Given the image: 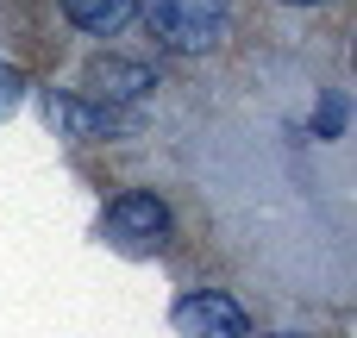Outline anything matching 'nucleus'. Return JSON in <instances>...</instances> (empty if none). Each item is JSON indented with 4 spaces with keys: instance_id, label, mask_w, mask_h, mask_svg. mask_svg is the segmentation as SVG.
<instances>
[{
    "instance_id": "1",
    "label": "nucleus",
    "mask_w": 357,
    "mask_h": 338,
    "mask_svg": "<svg viewBox=\"0 0 357 338\" xmlns=\"http://www.w3.org/2000/svg\"><path fill=\"white\" fill-rule=\"evenodd\" d=\"M151 38L163 50H182V56H201L226 38V0H138Z\"/></svg>"
},
{
    "instance_id": "2",
    "label": "nucleus",
    "mask_w": 357,
    "mask_h": 338,
    "mask_svg": "<svg viewBox=\"0 0 357 338\" xmlns=\"http://www.w3.org/2000/svg\"><path fill=\"white\" fill-rule=\"evenodd\" d=\"M100 232H107V245H119V251H157V245L169 238V207H163L157 194L132 188V194L107 201Z\"/></svg>"
},
{
    "instance_id": "3",
    "label": "nucleus",
    "mask_w": 357,
    "mask_h": 338,
    "mask_svg": "<svg viewBox=\"0 0 357 338\" xmlns=\"http://www.w3.org/2000/svg\"><path fill=\"white\" fill-rule=\"evenodd\" d=\"M169 320H176V332H182V338H251V320H245V307H238L232 295H220V289L182 295Z\"/></svg>"
},
{
    "instance_id": "4",
    "label": "nucleus",
    "mask_w": 357,
    "mask_h": 338,
    "mask_svg": "<svg viewBox=\"0 0 357 338\" xmlns=\"http://www.w3.org/2000/svg\"><path fill=\"white\" fill-rule=\"evenodd\" d=\"M157 88V69H144V63H132V56H88V100L94 107H138L144 94Z\"/></svg>"
},
{
    "instance_id": "5",
    "label": "nucleus",
    "mask_w": 357,
    "mask_h": 338,
    "mask_svg": "<svg viewBox=\"0 0 357 338\" xmlns=\"http://www.w3.org/2000/svg\"><path fill=\"white\" fill-rule=\"evenodd\" d=\"M44 113H50V125L69 132V138H100V132H113V113L94 107L88 94H44Z\"/></svg>"
},
{
    "instance_id": "6",
    "label": "nucleus",
    "mask_w": 357,
    "mask_h": 338,
    "mask_svg": "<svg viewBox=\"0 0 357 338\" xmlns=\"http://www.w3.org/2000/svg\"><path fill=\"white\" fill-rule=\"evenodd\" d=\"M63 13H69L82 31L113 38V31H126V25L138 19V0H63Z\"/></svg>"
},
{
    "instance_id": "7",
    "label": "nucleus",
    "mask_w": 357,
    "mask_h": 338,
    "mask_svg": "<svg viewBox=\"0 0 357 338\" xmlns=\"http://www.w3.org/2000/svg\"><path fill=\"white\" fill-rule=\"evenodd\" d=\"M320 132H326V138L345 132V94H326V100H320Z\"/></svg>"
},
{
    "instance_id": "8",
    "label": "nucleus",
    "mask_w": 357,
    "mask_h": 338,
    "mask_svg": "<svg viewBox=\"0 0 357 338\" xmlns=\"http://www.w3.org/2000/svg\"><path fill=\"white\" fill-rule=\"evenodd\" d=\"M13 94H19V82H13V69H0V113L13 107Z\"/></svg>"
},
{
    "instance_id": "9",
    "label": "nucleus",
    "mask_w": 357,
    "mask_h": 338,
    "mask_svg": "<svg viewBox=\"0 0 357 338\" xmlns=\"http://www.w3.org/2000/svg\"><path fill=\"white\" fill-rule=\"evenodd\" d=\"M289 6H320V0H289Z\"/></svg>"
},
{
    "instance_id": "10",
    "label": "nucleus",
    "mask_w": 357,
    "mask_h": 338,
    "mask_svg": "<svg viewBox=\"0 0 357 338\" xmlns=\"http://www.w3.org/2000/svg\"><path fill=\"white\" fill-rule=\"evenodd\" d=\"M276 338H301V332H276Z\"/></svg>"
}]
</instances>
